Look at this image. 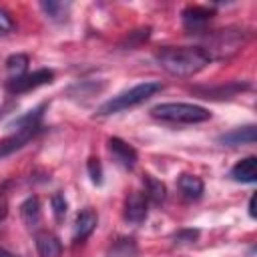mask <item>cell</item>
I'll list each match as a JSON object with an SVG mask.
<instances>
[{"label":"cell","instance_id":"obj_1","mask_svg":"<svg viewBox=\"0 0 257 257\" xmlns=\"http://www.w3.org/2000/svg\"><path fill=\"white\" fill-rule=\"evenodd\" d=\"M155 58L159 66L173 76H193L211 62L203 46H163L157 50Z\"/></svg>","mask_w":257,"mask_h":257},{"label":"cell","instance_id":"obj_2","mask_svg":"<svg viewBox=\"0 0 257 257\" xmlns=\"http://www.w3.org/2000/svg\"><path fill=\"white\" fill-rule=\"evenodd\" d=\"M163 90V84L159 80H147V82H141V84H135L133 88L128 90H122L120 94L108 98L106 102H102L96 110L98 116H108V114H114V112H120V110H126V108H133L141 102H145L147 98H151L153 94L161 92Z\"/></svg>","mask_w":257,"mask_h":257},{"label":"cell","instance_id":"obj_3","mask_svg":"<svg viewBox=\"0 0 257 257\" xmlns=\"http://www.w3.org/2000/svg\"><path fill=\"white\" fill-rule=\"evenodd\" d=\"M151 116L165 120V122H175V124H197L205 122L211 118V112L205 106L199 104H189V102H161L151 108Z\"/></svg>","mask_w":257,"mask_h":257},{"label":"cell","instance_id":"obj_4","mask_svg":"<svg viewBox=\"0 0 257 257\" xmlns=\"http://www.w3.org/2000/svg\"><path fill=\"white\" fill-rule=\"evenodd\" d=\"M54 78V72L48 70V68H38L30 74H24L22 78L18 80H12L8 82V92L10 94H20V92H28V90H34L38 86H44V84H50Z\"/></svg>","mask_w":257,"mask_h":257},{"label":"cell","instance_id":"obj_5","mask_svg":"<svg viewBox=\"0 0 257 257\" xmlns=\"http://www.w3.org/2000/svg\"><path fill=\"white\" fill-rule=\"evenodd\" d=\"M38 133H40V124H36V126H26V128H18V131H14L10 137L2 139V141H0V159L8 157V155H12L14 151H18V149H22L24 145H28Z\"/></svg>","mask_w":257,"mask_h":257},{"label":"cell","instance_id":"obj_6","mask_svg":"<svg viewBox=\"0 0 257 257\" xmlns=\"http://www.w3.org/2000/svg\"><path fill=\"white\" fill-rule=\"evenodd\" d=\"M241 44H243V32L239 34V32H233L231 28H229V30H219V32H215L213 44H211V48H209L207 52H209V56H211L213 50H215L217 56H225V54H229V52H235Z\"/></svg>","mask_w":257,"mask_h":257},{"label":"cell","instance_id":"obj_7","mask_svg":"<svg viewBox=\"0 0 257 257\" xmlns=\"http://www.w3.org/2000/svg\"><path fill=\"white\" fill-rule=\"evenodd\" d=\"M106 145H108V151H110L112 159H114L120 167L133 169V167L137 165L139 155H137L135 147H131L126 141H122V139H118V137H110V139L106 141Z\"/></svg>","mask_w":257,"mask_h":257},{"label":"cell","instance_id":"obj_8","mask_svg":"<svg viewBox=\"0 0 257 257\" xmlns=\"http://www.w3.org/2000/svg\"><path fill=\"white\" fill-rule=\"evenodd\" d=\"M147 205H149V201H147L145 193H139V191L131 193L124 201V219L128 223H143L149 213Z\"/></svg>","mask_w":257,"mask_h":257},{"label":"cell","instance_id":"obj_9","mask_svg":"<svg viewBox=\"0 0 257 257\" xmlns=\"http://www.w3.org/2000/svg\"><path fill=\"white\" fill-rule=\"evenodd\" d=\"M96 223H98V217L92 209H82L78 215H76V221H74V231H72V239L74 243H82L86 241L92 231L96 229Z\"/></svg>","mask_w":257,"mask_h":257},{"label":"cell","instance_id":"obj_10","mask_svg":"<svg viewBox=\"0 0 257 257\" xmlns=\"http://www.w3.org/2000/svg\"><path fill=\"white\" fill-rule=\"evenodd\" d=\"M223 147H239V145H253L257 141V131L255 124H245L239 128H233L229 133H223L217 139Z\"/></svg>","mask_w":257,"mask_h":257},{"label":"cell","instance_id":"obj_11","mask_svg":"<svg viewBox=\"0 0 257 257\" xmlns=\"http://www.w3.org/2000/svg\"><path fill=\"white\" fill-rule=\"evenodd\" d=\"M36 249H38L40 257H60L62 255V243L50 231L36 233Z\"/></svg>","mask_w":257,"mask_h":257},{"label":"cell","instance_id":"obj_12","mask_svg":"<svg viewBox=\"0 0 257 257\" xmlns=\"http://www.w3.org/2000/svg\"><path fill=\"white\" fill-rule=\"evenodd\" d=\"M231 179L237 183H255L257 179V159L253 155L241 159L231 169Z\"/></svg>","mask_w":257,"mask_h":257},{"label":"cell","instance_id":"obj_13","mask_svg":"<svg viewBox=\"0 0 257 257\" xmlns=\"http://www.w3.org/2000/svg\"><path fill=\"white\" fill-rule=\"evenodd\" d=\"M177 187H179L181 195H183L185 199H189V201H197V199H201V195H203V191H205L203 181H201L197 175H187V173L179 177Z\"/></svg>","mask_w":257,"mask_h":257},{"label":"cell","instance_id":"obj_14","mask_svg":"<svg viewBox=\"0 0 257 257\" xmlns=\"http://www.w3.org/2000/svg\"><path fill=\"white\" fill-rule=\"evenodd\" d=\"M213 14H215V10L213 8H209V6H199V4H193V6H187L185 10H183V22L187 24V26H199V24H205L207 20H211L213 18Z\"/></svg>","mask_w":257,"mask_h":257},{"label":"cell","instance_id":"obj_15","mask_svg":"<svg viewBox=\"0 0 257 257\" xmlns=\"http://www.w3.org/2000/svg\"><path fill=\"white\" fill-rule=\"evenodd\" d=\"M28 56L26 54H12L6 58V72H8V82L12 80H18L26 74V68H28Z\"/></svg>","mask_w":257,"mask_h":257},{"label":"cell","instance_id":"obj_16","mask_svg":"<svg viewBox=\"0 0 257 257\" xmlns=\"http://www.w3.org/2000/svg\"><path fill=\"white\" fill-rule=\"evenodd\" d=\"M20 217L28 227H36L40 223V201L36 197H28L20 205Z\"/></svg>","mask_w":257,"mask_h":257},{"label":"cell","instance_id":"obj_17","mask_svg":"<svg viewBox=\"0 0 257 257\" xmlns=\"http://www.w3.org/2000/svg\"><path fill=\"white\" fill-rule=\"evenodd\" d=\"M145 197L151 203H163L165 197H167V189L159 179H155L151 175H145Z\"/></svg>","mask_w":257,"mask_h":257},{"label":"cell","instance_id":"obj_18","mask_svg":"<svg viewBox=\"0 0 257 257\" xmlns=\"http://www.w3.org/2000/svg\"><path fill=\"white\" fill-rule=\"evenodd\" d=\"M40 8L50 20H64L70 4L68 2H40Z\"/></svg>","mask_w":257,"mask_h":257},{"label":"cell","instance_id":"obj_19","mask_svg":"<svg viewBox=\"0 0 257 257\" xmlns=\"http://www.w3.org/2000/svg\"><path fill=\"white\" fill-rule=\"evenodd\" d=\"M50 205H52V213H54L56 221H62L64 215H66V211H68V203H66L64 195L62 193H54L50 197Z\"/></svg>","mask_w":257,"mask_h":257},{"label":"cell","instance_id":"obj_20","mask_svg":"<svg viewBox=\"0 0 257 257\" xmlns=\"http://www.w3.org/2000/svg\"><path fill=\"white\" fill-rule=\"evenodd\" d=\"M86 171H88V177L94 185H100L102 183V165L96 157H90L88 163H86Z\"/></svg>","mask_w":257,"mask_h":257},{"label":"cell","instance_id":"obj_21","mask_svg":"<svg viewBox=\"0 0 257 257\" xmlns=\"http://www.w3.org/2000/svg\"><path fill=\"white\" fill-rule=\"evenodd\" d=\"M128 247H135L133 239H120V241H114V245H112V255L128 257Z\"/></svg>","mask_w":257,"mask_h":257},{"label":"cell","instance_id":"obj_22","mask_svg":"<svg viewBox=\"0 0 257 257\" xmlns=\"http://www.w3.org/2000/svg\"><path fill=\"white\" fill-rule=\"evenodd\" d=\"M199 237V231L197 229H183L175 235V243H195V239Z\"/></svg>","mask_w":257,"mask_h":257},{"label":"cell","instance_id":"obj_23","mask_svg":"<svg viewBox=\"0 0 257 257\" xmlns=\"http://www.w3.org/2000/svg\"><path fill=\"white\" fill-rule=\"evenodd\" d=\"M12 30H14V22H12L10 14L0 8V36L8 34V32H12Z\"/></svg>","mask_w":257,"mask_h":257},{"label":"cell","instance_id":"obj_24","mask_svg":"<svg viewBox=\"0 0 257 257\" xmlns=\"http://www.w3.org/2000/svg\"><path fill=\"white\" fill-rule=\"evenodd\" d=\"M249 215L255 219V197H251V199H249Z\"/></svg>","mask_w":257,"mask_h":257},{"label":"cell","instance_id":"obj_25","mask_svg":"<svg viewBox=\"0 0 257 257\" xmlns=\"http://www.w3.org/2000/svg\"><path fill=\"white\" fill-rule=\"evenodd\" d=\"M6 213H8V209H6V203H4V201H0V221L6 217Z\"/></svg>","mask_w":257,"mask_h":257},{"label":"cell","instance_id":"obj_26","mask_svg":"<svg viewBox=\"0 0 257 257\" xmlns=\"http://www.w3.org/2000/svg\"><path fill=\"white\" fill-rule=\"evenodd\" d=\"M0 257H18V255H14V253H10L8 249H4V247H0Z\"/></svg>","mask_w":257,"mask_h":257}]
</instances>
